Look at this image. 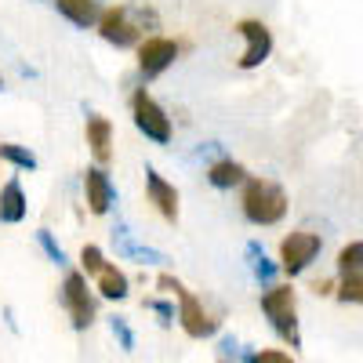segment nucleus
<instances>
[{
  "label": "nucleus",
  "mask_w": 363,
  "mask_h": 363,
  "mask_svg": "<svg viewBox=\"0 0 363 363\" xmlns=\"http://www.w3.org/2000/svg\"><path fill=\"white\" fill-rule=\"evenodd\" d=\"M359 265H363V240H349V244L338 251V277H359Z\"/></svg>",
  "instance_id": "19"
},
{
  "label": "nucleus",
  "mask_w": 363,
  "mask_h": 363,
  "mask_svg": "<svg viewBox=\"0 0 363 363\" xmlns=\"http://www.w3.org/2000/svg\"><path fill=\"white\" fill-rule=\"evenodd\" d=\"M113 251H116V258H124V262H138V265H164V262H167V255H164V251L138 244L135 233L128 229V222H116V225H113Z\"/></svg>",
  "instance_id": "11"
},
{
  "label": "nucleus",
  "mask_w": 363,
  "mask_h": 363,
  "mask_svg": "<svg viewBox=\"0 0 363 363\" xmlns=\"http://www.w3.org/2000/svg\"><path fill=\"white\" fill-rule=\"evenodd\" d=\"M55 8L77 29H91L99 22V4H95V0H55Z\"/></svg>",
  "instance_id": "17"
},
{
  "label": "nucleus",
  "mask_w": 363,
  "mask_h": 363,
  "mask_svg": "<svg viewBox=\"0 0 363 363\" xmlns=\"http://www.w3.org/2000/svg\"><path fill=\"white\" fill-rule=\"evenodd\" d=\"M62 306L73 320V330H87L91 323H95V294L87 291V277L80 269L66 272L62 280Z\"/></svg>",
  "instance_id": "7"
},
{
  "label": "nucleus",
  "mask_w": 363,
  "mask_h": 363,
  "mask_svg": "<svg viewBox=\"0 0 363 363\" xmlns=\"http://www.w3.org/2000/svg\"><path fill=\"white\" fill-rule=\"evenodd\" d=\"M244 255H247V269H251V277H255L262 287H272V284H277V277H280V265L265 255V247L258 244V240H247Z\"/></svg>",
  "instance_id": "15"
},
{
  "label": "nucleus",
  "mask_w": 363,
  "mask_h": 363,
  "mask_svg": "<svg viewBox=\"0 0 363 363\" xmlns=\"http://www.w3.org/2000/svg\"><path fill=\"white\" fill-rule=\"evenodd\" d=\"M338 301H352V306H359L363 301V277H349V280H342L338 284Z\"/></svg>",
  "instance_id": "26"
},
{
  "label": "nucleus",
  "mask_w": 363,
  "mask_h": 363,
  "mask_svg": "<svg viewBox=\"0 0 363 363\" xmlns=\"http://www.w3.org/2000/svg\"><path fill=\"white\" fill-rule=\"evenodd\" d=\"M145 196H149V203L160 211L164 222H171V225L178 222V189L171 186V182L153 164H145Z\"/></svg>",
  "instance_id": "12"
},
{
  "label": "nucleus",
  "mask_w": 363,
  "mask_h": 363,
  "mask_svg": "<svg viewBox=\"0 0 363 363\" xmlns=\"http://www.w3.org/2000/svg\"><path fill=\"white\" fill-rule=\"evenodd\" d=\"M37 244L44 247V255L55 262V265H69V258H66V251H62V244L51 236V229H37Z\"/></svg>",
  "instance_id": "25"
},
{
  "label": "nucleus",
  "mask_w": 363,
  "mask_h": 363,
  "mask_svg": "<svg viewBox=\"0 0 363 363\" xmlns=\"http://www.w3.org/2000/svg\"><path fill=\"white\" fill-rule=\"evenodd\" d=\"M244 356V345H240L236 335H222L218 338V349H215V363H240Z\"/></svg>",
  "instance_id": "24"
},
{
  "label": "nucleus",
  "mask_w": 363,
  "mask_h": 363,
  "mask_svg": "<svg viewBox=\"0 0 363 363\" xmlns=\"http://www.w3.org/2000/svg\"><path fill=\"white\" fill-rule=\"evenodd\" d=\"M131 116H135V128L149 138V142H157V145H167L174 128H171V116L164 113V106L149 95L145 87H138L135 95H131Z\"/></svg>",
  "instance_id": "3"
},
{
  "label": "nucleus",
  "mask_w": 363,
  "mask_h": 363,
  "mask_svg": "<svg viewBox=\"0 0 363 363\" xmlns=\"http://www.w3.org/2000/svg\"><path fill=\"white\" fill-rule=\"evenodd\" d=\"M84 135H87L91 157H95V167H106L113 160V124H109V116L91 113L87 124H84Z\"/></svg>",
  "instance_id": "13"
},
{
  "label": "nucleus",
  "mask_w": 363,
  "mask_h": 363,
  "mask_svg": "<svg viewBox=\"0 0 363 363\" xmlns=\"http://www.w3.org/2000/svg\"><path fill=\"white\" fill-rule=\"evenodd\" d=\"M251 174H247V167L240 164V160H233V157H222V160H215L207 167V182L215 189H233V186H244Z\"/></svg>",
  "instance_id": "16"
},
{
  "label": "nucleus",
  "mask_w": 363,
  "mask_h": 363,
  "mask_svg": "<svg viewBox=\"0 0 363 363\" xmlns=\"http://www.w3.org/2000/svg\"><path fill=\"white\" fill-rule=\"evenodd\" d=\"M145 309L160 316V327H171V323L178 320V313H174V301H164V298H149V301H145Z\"/></svg>",
  "instance_id": "27"
},
{
  "label": "nucleus",
  "mask_w": 363,
  "mask_h": 363,
  "mask_svg": "<svg viewBox=\"0 0 363 363\" xmlns=\"http://www.w3.org/2000/svg\"><path fill=\"white\" fill-rule=\"evenodd\" d=\"M330 287H335V284H330V280H320V284H316L313 291H316V294H330Z\"/></svg>",
  "instance_id": "28"
},
{
  "label": "nucleus",
  "mask_w": 363,
  "mask_h": 363,
  "mask_svg": "<svg viewBox=\"0 0 363 363\" xmlns=\"http://www.w3.org/2000/svg\"><path fill=\"white\" fill-rule=\"evenodd\" d=\"M84 200L91 215H109L116 203V186L106 167H87L84 171Z\"/></svg>",
  "instance_id": "10"
},
{
  "label": "nucleus",
  "mask_w": 363,
  "mask_h": 363,
  "mask_svg": "<svg viewBox=\"0 0 363 363\" xmlns=\"http://www.w3.org/2000/svg\"><path fill=\"white\" fill-rule=\"evenodd\" d=\"M323 251V236L320 233H306V229H298L291 236H284V244H280V272H287V277H298V272H306L316 255Z\"/></svg>",
  "instance_id": "5"
},
{
  "label": "nucleus",
  "mask_w": 363,
  "mask_h": 363,
  "mask_svg": "<svg viewBox=\"0 0 363 363\" xmlns=\"http://www.w3.org/2000/svg\"><path fill=\"white\" fill-rule=\"evenodd\" d=\"M240 211L251 225H280L287 218V193L284 186L269 178H247L244 196H240Z\"/></svg>",
  "instance_id": "1"
},
{
  "label": "nucleus",
  "mask_w": 363,
  "mask_h": 363,
  "mask_svg": "<svg viewBox=\"0 0 363 363\" xmlns=\"http://www.w3.org/2000/svg\"><path fill=\"white\" fill-rule=\"evenodd\" d=\"M262 313L277 338L291 349H301V327H298V306H294V287L291 284H272L262 291Z\"/></svg>",
  "instance_id": "2"
},
{
  "label": "nucleus",
  "mask_w": 363,
  "mask_h": 363,
  "mask_svg": "<svg viewBox=\"0 0 363 363\" xmlns=\"http://www.w3.org/2000/svg\"><path fill=\"white\" fill-rule=\"evenodd\" d=\"M0 87H4V77H0Z\"/></svg>",
  "instance_id": "29"
},
{
  "label": "nucleus",
  "mask_w": 363,
  "mask_h": 363,
  "mask_svg": "<svg viewBox=\"0 0 363 363\" xmlns=\"http://www.w3.org/2000/svg\"><path fill=\"white\" fill-rule=\"evenodd\" d=\"M109 330H113V338L120 342V349L124 352H135V330H131V323H128V316H109Z\"/></svg>",
  "instance_id": "22"
},
{
  "label": "nucleus",
  "mask_w": 363,
  "mask_h": 363,
  "mask_svg": "<svg viewBox=\"0 0 363 363\" xmlns=\"http://www.w3.org/2000/svg\"><path fill=\"white\" fill-rule=\"evenodd\" d=\"M99 37L113 48H138L142 44V26L131 18V4H113L106 11H99Z\"/></svg>",
  "instance_id": "4"
},
{
  "label": "nucleus",
  "mask_w": 363,
  "mask_h": 363,
  "mask_svg": "<svg viewBox=\"0 0 363 363\" xmlns=\"http://www.w3.org/2000/svg\"><path fill=\"white\" fill-rule=\"evenodd\" d=\"M102 265H106L102 247H95V244H84V251H80V272H84V277H99Z\"/></svg>",
  "instance_id": "23"
},
{
  "label": "nucleus",
  "mask_w": 363,
  "mask_h": 363,
  "mask_svg": "<svg viewBox=\"0 0 363 363\" xmlns=\"http://www.w3.org/2000/svg\"><path fill=\"white\" fill-rule=\"evenodd\" d=\"M99 294L106 298V301H124L128 294H131V284H128V277H124V269H116L113 262H106L102 265V272H99Z\"/></svg>",
  "instance_id": "18"
},
{
  "label": "nucleus",
  "mask_w": 363,
  "mask_h": 363,
  "mask_svg": "<svg viewBox=\"0 0 363 363\" xmlns=\"http://www.w3.org/2000/svg\"><path fill=\"white\" fill-rule=\"evenodd\" d=\"M29 215V200H26V189H22V182L11 178L4 189H0V222L4 225H18L26 222Z\"/></svg>",
  "instance_id": "14"
},
{
  "label": "nucleus",
  "mask_w": 363,
  "mask_h": 363,
  "mask_svg": "<svg viewBox=\"0 0 363 363\" xmlns=\"http://www.w3.org/2000/svg\"><path fill=\"white\" fill-rule=\"evenodd\" d=\"M236 33L247 40L244 55L236 58V66L240 69H258L265 58L272 55V29L265 22H258V18H240L236 22Z\"/></svg>",
  "instance_id": "8"
},
{
  "label": "nucleus",
  "mask_w": 363,
  "mask_h": 363,
  "mask_svg": "<svg viewBox=\"0 0 363 363\" xmlns=\"http://www.w3.org/2000/svg\"><path fill=\"white\" fill-rule=\"evenodd\" d=\"M178 58V44L167 37H145L138 44V73L145 80H157L160 73H167Z\"/></svg>",
  "instance_id": "9"
},
{
  "label": "nucleus",
  "mask_w": 363,
  "mask_h": 363,
  "mask_svg": "<svg viewBox=\"0 0 363 363\" xmlns=\"http://www.w3.org/2000/svg\"><path fill=\"white\" fill-rule=\"evenodd\" d=\"M0 160L15 164L18 171H37V153L26 149V145H18V142H0Z\"/></svg>",
  "instance_id": "20"
},
{
  "label": "nucleus",
  "mask_w": 363,
  "mask_h": 363,
  "mask_svg": "<svg viewBox=\"0 0 363 363\" xmlns=\"http://www.w3.org/2000/svg\"><path fill=\"white\" fill-rule=\"evenodd\" d=\"M240 363H294V356L284 349H244Z\"/></svg>",
  "instance_id": "21"
},
{
  "label": "nucleus",
  "mask_w": 363,
  "mask_h": 363,
  "mask_svg": "<svg viewBox=\"0 0 363 363\" xmlns=\"http://www.w3.org/2000/svg\"><path fill=\"white\" fill-rule=\"evenodd\" d=\"M174 298H178V323H182V330H186L189 338L203 342V338H215V335H218L222 320L211 316V313L203 309V301H200L186 284H182V291H178Z\"/></svg>",
  "instance_id": "6"
}]
</instances>
